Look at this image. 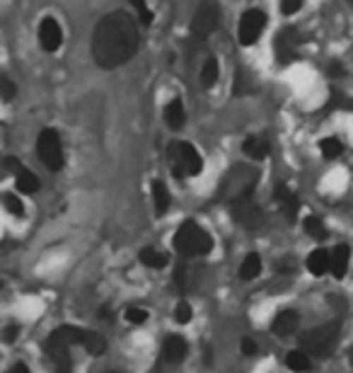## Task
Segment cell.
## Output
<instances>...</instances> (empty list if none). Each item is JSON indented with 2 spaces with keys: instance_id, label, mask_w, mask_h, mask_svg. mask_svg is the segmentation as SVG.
Masks as SVG:
<instances>
[{
  "instance_id": "6da1fadb",
  "label": "cell",
  "mask_w": 353,
  "mask_h": 373,
  "mask_svg": "<svg viewBox=\"0 0 353 373\" xmlns=\"http://www.w3.org/2000/svg\"><path fill=\"white\" fill-rule=\"evenodd\" d=\"M138 51V30L126 13H109L102 17L92 34V56L102 68L126 64Z\"/></svg>"
},
{
  "instance_id": "7a4b0ae2",
  "label": "cell",
  "mask_w": 353,
  "mask_h": 373,
  "mask_svg": "<svg viewBox=\"0 0 353 373\" xmlns=\"http://www.w3.org/2000/svg\"><path fill=\"white\" fill-rule=\"evenodd\" d=\"M83 347L88 349L92 356H102L107 349V342L102 335L90 330H83V327H73V325H64L59 330H54L47 339V354L54 364L56 373H71L73 364H71V347Z\"/></svg>"
},
{
  "instance_id": "3957f363",
  "label": "cell",
  "mask_w": 353,
  "mask_h": 373,
  "mask_svg": "<svg viewBox=\"0 0 353 373\" xmlns=\"http://www.w3.org/2000/svg\"><path fill=\"white\" fill-rule=\"evenodd\" d=\"M174 247L184 257H201L213 250V237L193 220H184L174 233Z\"/></svg>"
},
{
  "instance_id": "277c9868",
  "label": "cell",
  "mask_w": 353,
  "mask_h": 373,
  "mask_svg": "<svg viewBox=\"0 0 353 373\" xmlns=\"http://www.w3.org/2000/svg\"><path fill=\"white\" fill-rule=\"evenodd\" d=\"M337 342H339V322H327V325L315 327V330L305 332L300 337V347L310 356H317V359H327L334 352Z\"/></svg>"
},
{
  "instance_id": "5b68a950",
  "label": "cell",
  "mask_w": 353,
  "mask_h": 373,
  "mask_svg": "<svg viewBox=\"0 0 353 373\" xmlns=\"http://www.w3.org/2000/svg\"><path fill=\"white\" fill-rule=\"evenodd\" d=\"M169 165H172L174 177H186V174L201 172L203 158L191 143H172L169 146Z\"/></svg>"
},
{
  "instance_id": "8992f818",
  "label": "cell",
  "mask_w": 353,
  "mask_h": 373,
  "mask_svg": "<svg viewBox=\"0 0 353 373\" xmlns=\"http://www.w3.org/2000/svg\"><path fill=\"white\" fill-rule=\"evenodd\" d=\"M37 153L42 162L49 170H61L64 167V148H61V138L54 129H44L37 138Z\"/></svg>"
},
{
  "instance_id": "52a82bcc",
  "label": "cell",
  "mask_w": 353,
  "mask_h": 373,
  "mask_svg": "<svg viewBox=\"0 0 353 373\" xmlns=\"http://www.w3.org/2000/svg\"><path fill=\"white\" fill-rule=\"evenodd\" d=\"M220 25V8L215 0H203L198 5L196 15L191 20V32L196 34L198 39H206L215 32V27Z\"/></svg>"
},
{
  "instance_id": "ba28073f",
  "label": "cell",
  "mask_w": 353,
  "mask_h": 373,
  "mask_svg": "<svg viewBox=\"0 0 353 373\" xmlns=\"http://www.w3.org/2000/svg\"><path fill=\"white\" fill-rule=\"evenodd\" d=\"M254 172H249L247 167H237L227 174V182L223 184V194L227 196V201H237L244 196H252L254 191Z\"/></svg>"
},
{
  "instance_id": "9c48e42d",
  "label": "cell",
  "mask_w": 353,
  "mask_h": 373,
  "mask_svg": "<svg viewBox=\"0 0 353 373\" xmlns=\"http://www.w3.org/2000/svg\"><path fill=\"white\" fill-rule=\"evenodd\" d=\"M230 211H232V218H235L242 228H249V230L259 228L261 220H264V213H261V208L252 201V196L230 201Z\"/></svg>"
},
{
  "instance_id": "30bf717a",
  "label": "cell",
  "mask_w": 353,
  "mask_h": 373,
  "mask_svg": "<svg viewBox=\"0 0 353 373\" xmlns=\"http://www.w3.org/2000/svg\"><path fill=\"white\" fill-rule=\"evenodd\" d=\"M266 17L261 10H247L240 20V42L244 47H252V44L259 42L261 32H264Z\"/></svg>"
},
{
  "instance_id": "8fae6325",
  "label": "cell",
  "mask_w": 353,
  "mask_h": 373,
  "mask_svg": "<svg viewBox=\"0 0 353 373\" xmlns=\"http://www.w3.org/2000/svg\"><path fill=\"white\" fill-rule=\"evenodd\" d=\"M300 42H303V37L298 34V30H281L276 37V56L281 64H290V61L295 59V54H298L300 49Z\"/></svg>"
},
{
  "instance_id": "7c38bea8",
  "label": "cell",
  "mask_w": 353,
  "mask_h": 373,
  "mask_svg": "<svg viewBox=\"0 0 353 373\" xmlns=\"http://www.w3.org/2000/svg\"><path fill=\"white\" fill-rule=\"evenodd\" d=\"M39 42H42L44 51H49V54L59 51V47L64 44V30H61V25L54 17H47L42 22V27H39Z\"/></svg>"
},
{
  "instance_id": "4fadbf2b",
  "label": "cell",
  "mask_w": 353,
  "mask_h": 373,
  "mask_svg": "<svg viewBox=\"0 0 353 373\" xmlns=\"http://www.w3.org/2000/svg\"><path fill=\"white\" fill-rule=\"evenodd\" d=\"M298 325H300V318L295 310H281V313L273 318L271 330H273V335H278V337H290L298 330Z\"/></svg>"
},
{
  "instance_id": "5bb4252c",
  "label": "cell",
  "mask_w": 353,
  "mask_h": 373,
  "mask_svg": "<svg viewBox=\"0 0 353 373\" xmlns=\"http://www.w3.org/2000/svg\"><path fill=\"white\" fill-rule=\"evenodd\" d=\"M186 352H189V347H186L184 337L169 335L167 339H164V344H162V356H164V361H169V364H179V361L186 356Z\"/></svg>"
},
{
  "instance_id": "9a60e30c",
  "label": "cell",
  "mask_w": 353,
  "mask_h": 373,
  "mask_svg": "<svg viewBox=\"0 0 353 373\" xmlns=\"http://www.w3.org/2000/svg\"><path fill=\"white\" fill-rule=\"evenodd\" d=\"M276 201H278V206H281V211L286 213L288 220H293L295 216H298L300 201H298V196H295L286 184H278L276 186Z\"/></svg>"
},
{
  "instance_id": "2e32d148",
  "label": "cell",
  "mask_w": 353,
  "mask_h": 373,
  "mask_svg": "<svg viewBox=\"0 0 353 373\" xmlns=\"http://www.w3.org/2000/svg\"><path fill=\"white\" fill-rule=\"evenodd\" d=\"M307 269H310L315 276L327 274V271L332 269V252H327V250L310 252V257H307Z\"/></svg>"
},
{
  "instance_id": "e0dca14e",
  "label": "cell",
  "mask_w": 353,
  "mask_h": 373,
  "mask_svg": "<svg viewBox=\"0 0 353 373\" xmlns=\"http://www.w3.org/2000/svg\"><path fill=\"white\" fill-rule=\"evenodd\" d=\"M349 262H351V250L346 245H337L332 252V274L341 279V276L346 274V269H349Z\"/></svg>"
},
{
  "instance_id": "ac0fdd59",
  "label": "cell",
  "mask_w": 353,
  "mask_h": 373,
  "mask_svg": "<svg viewBox=\"0 0 353 373\" xmlns=\"http://www.w3.org/2000/svg\"><path fill=\"white\" fill-rule=\"evenodd\" d=\"M286 366H288L290 371H295V373L310 371V366H312L310 354H307L305 349H295V352H288L286 354Z\"/></svg>"
},
{
  "instance_id": "d6986e66",
  "label": "cell",
  "mask_w": 353,
  "mask_h": 373,
  "mask_svg": "<svg viewBox=\"0 0 353 373\" xmlns=\"http://www.w3.org/2000/svg\"><path fill=\"white\" fill-rule=\"evenodd\" d=\"M261 274V257L259 254H247L240 267V279L242 281H252Z\"/></svg>"
},
{
  "instance_id": "ffe728a7",
  "label": "cell",
  "mask_w": 353,
  "mask_h": 373,
  "mask_svg": "<svg viewBox=\"0 0 353 373\" xmlns=\"http://www.w3.org/2000/svg\"><path fill=\"white\" fill-rule=\"evenodd\" d=\"M244 153H247L252 160H264L266 155H269V148L271 146L266 143V141H261V138H247L244 141Z\"/></svg>"
},
{
  "instance_id": "44dd1931",
  "label": "cell",
  "mask_w": 353,
  "mask_h": 373,
  "mask_svg": "<svg viewBox=\"0 0 353 373\" xmlns=\"http://www.w3.org/2000/svg\"><path fill=\"white\" fill-rule=\"evenodd\" d=\"M152 203H155V213L162 216L169 206V191L162 182H152Z\"/></svg>"
},
{
  "instance_id": "7402d4cb",
  "label": "cell",
  "mask_w": 353,
  "mask_h": 373,
  "mask_svg": "<svg viewBox=\"0 0 353 373\" xmlns=\"http://www.w3.org/2000/svg\"><path fill=\"white\" fill-rule=\"evenodd\" d=\"M164 122L169 124L172 129H179L184 124V107H181L179 100H172L164 109Z\"/></svg>"
},
{
  "instance_id": "603a6c76",
  "label": "cell",
  "mask_w": 353,
  "mask_h": 373,
  "mask_svg": "<svg viewBox=\"0 0 353 373\" xmlns=\"http://www.w3.org/2000/svg\"><path fill=\"white\" fill-rule=\"evenodd\" d=\"M17 189H20L22 194H34V191L39 189L37 174L30 172V170H20V172H17Z\"/></svg>"
},
{
  "instance_id": "cb8c5ba5",
  "label": "cell",
  "mask_w": 353,
  "mask_h": 373,
  "mask_svg": "<svg viewBox=\"0 0 353 373\" xmlns=\"http://www.w3.org/2000/svg\"><path fill=\"white\" fill-rule=\"evenodd\" d=\"M140 262H143L148 269H162L164 264H167V257H164L162 252H157L155 247H145V250H140Z\"/></svg>"
},
{
  "instance_id": "d4e9b609",
  "label": "cell",
  "mask_w": 353,
  "mask_h": 373,
  "mask_svg": "<svg viewBox=\"0 0 353 373\" xmlns=\"http://www.w3.org/2000/svg\"><path fill=\"white\" fill-rule=\"evenodd\" d=\"M320 150H322V155L327 158V160H334V158H339L341 153H344V146H341L339 138L329 136V138H322L320 141Z\"/></svg>"
},
{
  "instance_id": "484cf974",
  "label": "cell",
  "mask_w": 353,
  "mask_h": 373,
  "mask_svg": "<svg viewBox=\"0 0 353 373\" xmlns=\"http://www.w3.org/2000/svg\"><path fill=\"white\" fill-rule=\"evenodd\" d=\"M305 230H307V235L315 237V240H324V237H327V228H324L322 218H317V216L305 218Z\"/></svg>"
},
{
  "instance_id": "4316f807",
  "label": "cell",
  "mask_w": 353,
  "mask_h": 373,
  "mask_svg": "<svg viewBox=\"0 0 353 373\" xmlns=\"http://www.w3.org/2000/svg\"><path fill=\"white\" fill-rule=\"evenodd\" d=\"M215 81H218V61L208 59L206 66H203V71H201V83L206 85V88H213Z\"/></svg>"
},
{
  "instance_id": "83f0119b",
  "label": "cell",
  "mask_w": 353,
  "mask_h": 373,
  "mask_svg": "<svg viewBox=\"0 0 353 373\" xmlns=\"http://www.w3.org/2000/svg\"><path fill=\"white\" fill-rule=\"evenodd\" d=\"M5 208H8L13 216H22L25 213V203L20 201V196H15V194H5Z\"/></svg>"
},
{
  "instance_id": "f1b7e54d",
  "label": "cell",
  "mask_w": 353,
  "mask_h": 373,
  "mask_svg": "<svg viewBox=\"0 0 353 373\" xmlns=\"http://www.w3.org/2000/svg\"><path fill=\"white\" fill-rule=\"evenodd\" d=\"M145 320H148V310L136 308V305L126 308V322H131V325H143Z\"/></svg>"
},
{
  "instance_id": "f546056e",
  "label": "cell",
  "mask_w": 353,
  "mask_h": 373,
  "mask_svg": "<svg viewBox=\"0 0 353 373\" xmlns=\"http://www.w3.org/2000/svg\"><path fill=\"white\" fill-rule=\"evenodd\" d=\"M191 305L186 303V301H179L176 303V308H174V320L176 322H181V325H186V322L191 320Z\"/></svg>"
},
{
  "instance_id": "4dcf8cb0",
  "label": "cell",
  "mask_w": 353,
  "mask_h": 373,
  "mask_svg": "<svg viewBox=\"0 0 353 373\" xmlns=\"http://www.w3.org/2000/svg\"><path fill=\"white\" fill-rule=\"evenodd\" d=\"M131 3H133V8H136V13H138L140 22H143V25H150L152 13H150V8L145 5V0H131Z\"/></svg>"
},
{
  "instance_id": "1f68e13d",
  "label": "cell",
  "mask_w": 353,
  "mask_h": 373,
  "mask_svg": "<svg viewBox=\"0 0 353 373\" xmlns=\"http://www.w3.org/2000/svg\"><path fill=\"white\" fill-rule=\"evenodd\" d=\"M174 284H176V288H179V291H184L186 288V264L184 262H179L176 264V269H174Z\"/></svg>"
},
{
  "instance_id": "d6a6232c",
  "label": "cell",
  "mask_w": 353,
  "mask_h": 373,
  "mask_svg": "<svg viewBox=\"0 0 353 373\" xmlns=\"http://www.w3.org/2000/svg\"><path fill=\"white\" fill-rule=\"evenodd\" d=\"M303 8V0H281V13L283 15H293Z\"/></svg>"
},
{
  "instance_id": "836d02e7",
  "label": "cell",
  "mask_w": 353,
  "mask_h": 373,
  "mask_svg": "<svg viewBox=\"0 0 353 373\" xmlns=\"http://www.w3.org/2000/svg\"><path fill=\"white\" fill-rule=\"evenodd\" d=\"M0 90H3V100L5 102L15 97V85L10 83V78H3V81H0Z\"/></svg>"
},
{
  "instance_id": "e575fe53",
  "label": "cell",
  "mask_w": 353,
  "mask_h": 373,
  "mask_svg": "<svg viewBox=\"0 0 353 373\" xmlns=\"http://www.w3.org/2000/svg\"><path fill=\"white\" fill-rule=\"evenodd\" d=\"M254 352H257V342H254L252 337H244L242 339V354L244 356H252Z\"/></svg>"
},
{
  "instance_id": "d590c367",
  "label": "cell",
  "mask_w": 353,
  "mask_h": 373,
  "mask_svg": "<svg viewBox=\"0 0 353 373\" xmlns=\"http://www.w3.org/2000/svg\"><path fill=\"white\" fill-rule=\"evenodd\" d=\"M17 335H20V327L10 325V327H8V330H5V342H8V344H13Z\"/></svg>"
},
{
  "instance_id": "8d00e7d4",
  "label": "cell",
  "mask_w": 353,
  "mask_h": 373,
  "mask_svg": "<svg viewBox=\"0 0 353 373\" xmlns=\"http://www.w3.org/2000/svg\"><path fill=\"white\" fill-rule=\"evenodd\" d=\"M8 373H30V369H27L25 364H15L13 369H10Z\"/></svg>"
},
{
  "instance_id": "74e56055",
  "label": "cell",
  "mask_w": 353,
  "mask_h": 373,
  "mask_svg": "<svg viewBox=\"0 0 353 373\" xmlns=\"http://www.w3.org/2000/svg\"><path fill=\"white\" fill-rule=\"evenodd\" d=\"M351 364H353V349H351Z\"/></svg>"
}]
</instances>
